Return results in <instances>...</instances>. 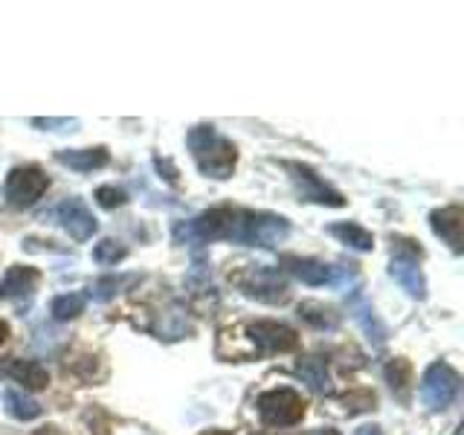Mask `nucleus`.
Segmentation results:
<instances>
[{
    "label": "nucleus",
    "instance_id": "1",
    "mask_svg": "<svg viewBox=\"0 0 464 435\" xmlns=\"http://www.w3.org/2000/svg\"><path fill=\"white\" fill-rule=\"evenodd\" d=\"M290 236V221L270 212H246L232 207L209 209L192 221L174 227L178 244H209L236 241L244 246H276Z\"/></svg>",
    "mask_w": 464,
    "mask_h": 435
},
{
    "label": "nucleus",
    "instance_id": "2",
    "mask_svg": "<svg viewBox=\"0 0 464 435\" xmlns=\"http://www.w3.org/2000/svg\"><path fill=\"white\" fill-rule=\"evenodd\" d=\"M186 145H188V151H192L203 178H212V180L232 178V171H236V163H238V149L227 137L218 134L215 125H195L186 134Z\"/></svg>",
    "mask_w": 464,
    "mask_h": 435
},
{
    "label": "nucleus",
    "instance_id": "3",
    "mask_svg": "<svg viewBox=\"0 0 464 435\" xmlns=\"http://www.w3.org/2000/svg\"><path fill=\"white\" fill-rule=\"evenodd\" d=\"M50 188V178L38 166H18L9 171L4 183V198L12 209H29Z\"/></svg>",
    "mask_w": 464,
    "mask_h": 435
},
{
    "label": "nucleus",
    "instance_id": "4",
    "mask_svg": "<svg viewBox=\"0 0 464 435\" xmlns=\"http://www.w3.org/2000/svg\"><path fill=\"white\" fill-rule=\"evenodd\" d=\"M459 383H461V377L453 366H447V362H432V366L424 372V377H420V401H424L430 412H441L456 401Z\"/></svg>",
    "mask_w": 464,
    "mask_h": 435
},
{
    "label": "nucleus",
    "instance_id": "5",
    "mask_svg": "<svg viewBox=\"0 0 464 435\" xmlns=\"http://www.w3.org/2000/svg\"><path fill=\"white\" fill-rule=\"evenodd\" d=\"M256 406H258L261 420L270 424V427H294L304 415L302 395L294 389H287V386L265 392V395L256 401Z\"/></svg>",
    "mask_w": 464,
    "mask_h": 435
},
{
    "label": "nucleus",
    "instance_id": "6",
    "mask_svg": "<svg viewBox=\"0 0 464 435\" xmlns=\"http://www.w3.org/2000/svg\"><path fill=\"white\" fill-rule=\"evenodd\" d=\"M44 218H50L53 224L62 227L67 236L72 241H79V244L91 241L96 236V229H99L93 212L87 209V203L82 198H64L62 203H58V207H53Z\"/></svg>",
    "mask_w": 464,
    "mask_h": 435
},
{
    "label": "nucleus",
    "instance_id": "7",
    "mask_svg": "<svg viewBox=\"0 0 464 435\" xmlns=\"http://www.w3.org/2000/svg\"><path fill=\"white\" fill-rule=\"evenodd\" d=\"M285 169L290 171V180H294V188L299 200H308V203H319V207H334L340 209L345 207V198L337 192L334 186H328L311 166H302V163H285Z\"/></svg>",
    "mask_w": 464,
    "mask_h": 435
},
{
    "label": "nucleus",
    "instance_id": "8",
    "mask_svg": "<svg viewBox=\"0 0 464 435\" xmlns=\"http://www.w3.org/2000/svg\"><path fill=\"white\" fill-rule=\"evenodd\" d=\"M241 290L250 299H258V302H267V304H279L287 299V282H285V276L282 270H276V267H265V265H258V267H250L246 270L241 279H238Z\"/></svg>",
    "mask_w": 464,
    "mask_h": 435
},
{
    "label": "nucleus",
    "instance_id": "9",
    "mask_svg": "<svg viewBox=\"0 0 464 435\" xmlns=\"http://www.w3.org/2000/svg\"><path fill=\"white\" fill-rule=\"evenodd\" d=\"M246 334L258 354H285L299 345V334L285 323H273V319H258L246 328Z\"/></svg>",
    "mask_w": 464,
    "mask_h": 435
},
{
    "label": "nucleus",
    "instance_id": "10",
    "mask_svg": "<svg viewBox=\"0 0 464 435\" xmlns=\"http://www.w3.org/2000/svg\"><path fill=\"white\" fill-rule=\"evenodd\" d=\"M41 282V273L35 267L14 265L4 273L0 279V302H24L35 294V287Z\"/></svg>",
    "mask_w": 464,
    "mask_h": 435
},
{
    "label": "nucleus",
    "instance_id": "11",
    "mask_svg": "<svg viewBox=\"0 0 464 435\" xmlns=\"http://www.w3.org/2000/svg\"><path fill=\"white\" fill-rule=\"evenodd\" d=\"M389 276L401 285V290H406V296H412L418 302L427 299V279H424V273H420L418 258L395 256L389 265Z\"/></svg>",
    "mask_w": 464,
    "mask_h": 435
},
{
    "label": "nucleus",
    "instance_id": "12",
    "mask_svg": "<svg viewBox=\"0 0 464 435\" xmlns=\"http://www.w3.org/2000/svg\"><path fill=\"white\" fill-rule=\"evenodd\" d=\"M0 377H9V381L21 383L24 389H33V392L47 389V383H50V372L44 369L38 360H18V357L0 362Z\"/></svg>",
    "mask_w": 464,
    "mask_h": 435
},
{
    "label": "nucleus",
    "instance_id": "13",
    "mask_svg": "<svg viewBox=\"0 0 464 435\" xmlns=\"http://www.w3.org/2000/svg\"><path fill=\"white\" fill-rule=\"evenodd\" d=\"M348 311H352V319L360 325V331L366 334L374 348H381L386 343V325L381 323V316L374 314V308L360 294L348 299Z\"/></svg>",
    "mask_w": 464,
    "mask_h": 435
},
{
    "label": "nucleus",
    "instance_id": "14",
    "mask_svg": "<svg viewBox=\"0 0 464 435\" xmlns=\"http://www.w3.org/2000/svg\"><path fill=\"white\" fill-rule=\"evenodd\" d=\"M55 163L64 166L70 171H79V174H87V171H99L111 163V154L108 149H67V151H58L55 154Z\"/></svg>",
    "mask_w": 464,
    "mask_h": 435
},
{
    "label": "nucleus",
    "instance_id": "15",
    "mask_svg": "<svg viewBox=\"0 0 464 435\" xmlns=\"http://www.w3.org/2000/svg\"><path fill=\"white\" fill-rule=\"evenodd\" d=\"M461 221H464V212L459 207H444V209H435L430 215L432 232L444 244H450V250L453 253H461Z\"/></svg>",
    "mask_w": 464,
    "mask_h": 435
},
{
    "label": "nucleus",
    "instance_id": "16",
    "mask_svg": "<svg viewBox=\"0 0 464 435\" xmlns=\"http://www.w3.org/2000/svg\"><path fill=\"white\" fill-rule=\"evenodd\" d=\"M282 265L287 267V273H294L299 282L304 285H331V273L334 267L323 265V261H314V258H296V256H287Z\"/></svg>",
    "mask_w": 464,
    "mask_h": 435
},
{
    "label": "nucleus",
    "instance_id": "17",
    "mask_svg": "<svg viewBox=\"0 0 464 435\" xmlns=\"http://www.w3.org/2000/svg\"><path fill=\"white\" fill-rule=\"evenodd\" d=\"M328 232L334 238H340L343 244H348L352 250L357 253H369L372 246H374V236L369 229H362L360 224H352V221H345V224H334L328 227Z\"/></svg>",
    "mask_w": 464,
    "mask_h": 435
},
{
    "label": "nucleus",
    "instance_id": "18",
    "mask_svg": "<svg viewBox=\"0 0 464 435\" xmlns=\"http://www.w3.org/2000/svg\"><path fill=\"white\" fill-rule=\"evenodd\" d=\"M296 377H302V383H308L314 392H331V377L325 372V362L319 357H304L296 362Z\"/></svg>",
    "mask_w": 464,
    "mask_h": 435
},
{
    "label": "nucleus",
    "instance_id": "19",
    "mask_svg": "<svg viewBox=\"0 0 464 435\" xmlns=\"http://www.w3.org/2000/svg\"><path fill=\"white\" fill-rule=\"evenodd\" d=\"M4 403H6V412L12 418H18V420H35L44 412L38 401L26 398L24 392H18V389H6L4 392Z\"/></svg>",
    "mask_w": 464,
    "mask_h": 435
},
{
    "label": "nucleus",
    "instance_id": "20",
    "mask_svg": "<svg viewBox=\"0 0 464 435\" xmlns=\"http://www.w3.org/2000/svg\"><path fill=\"white\" fill-rule=\"evenodd\" d=\"M299 319H304V323L319 328V331H334L340 325L337 314H334L331 308H325V304H319V302H302L299 304Z\"/></svg>",
    "mask_w": 464,
    "mask_h": 435
},
{
    "label": "nucleus",
    "instance_id": "21",
    "mask_svg": "<svg viewBox=\"0 0 464 435\" xmlns=\"http://www.w3.org/2000/svg\"><path fill=\"white\" fill-rule=\"evenodd\" d=\"M87 299L82 294H62L53 299V319H58V323H67V319H76L82 311H84Z\"/></svg>",
    "mask_w": 464,
    "mask_h": 435
},
{
    "label": "nucleus",
    "instance_id": "22",
    "mask_svg": "<svg viewBox=\"0 0 464 435\" xmlns=\"http://www.w3.org/2000/svg\"><path fill=\"white\" fill-rule=\"evenodd\" d=\"M125 256H128V250L113 238H105L102 244H96V250H93V258L99 265H116V261H122Z\"/></svg>",
    "mask_w": 464,
    "mask_h": 435
},
{
    "label": "nucleus",
    "instance_id": "23",
    "mask_svg": "<svg viewBox=\"0 0 464 435\" xmlns=\"http://www.w3.org/2000/svg\"><path fill=\"white\" fill-rule=\"evenodd\" d=\"M410 377H412V369H410V362H406V360H395L386 369V381L392 383V389H395L398 395H403L406 386H410Z\"/></svg>",
    "mask_w": 464,
    "mask_h": 435
},
{
    "label": "nucleus",
    "instance_id": "24",
    "mask_svg": "<svg viewBox=\"0 0 464 435\" xmlns=\"http://www.w3.org/2000/svg\"><path fill=\"white\" fill-rule=\"evenodd\" d=\"M96 203L102 209H116V207H125L128 195L122 192L120 186H99L96 188Z\"/></svg>",
    "mask_w": 464,
    "mask_h": 435
},
{
    "label": "nucleus",
    "instance_id": "25",
    "mask_svg": "<svg viewBox=\"0 0 464 435\" xmlns=\"http://www.w3.org/2000/svg\"><path fill=\"white\" fill-rule=\"evenodd\" d=\"M357 282H360V276H357V270L352 265H348V267L337 265V267H334V273H331V285L337 287V290H354Z\"/></svg>",
    "mask_w": 464,
    "mask_h": 435
},
{
    "label": "nucleus",
    "instance_id": "26",
    "mask_svg": "<svg viewBox=\"0 0 464 435\" xmlns=\"http://www.w3.org/2000/svg\"><path fill=\"white\" fill-rule=\"evenodd\" d=\"M122 285V279H116V276H105V279H99L93 287H91V299L93 302H108L111 296H116V287Z\"/></svg>",
    "mask_w": 464,
    "mask_h": 435
},
{
    "label": "nucleus",
    "instance_id": "27",
    "mask_svg": "<svg viewBox=\"0 0 464 435\" xmlns=\"http://www.w3.org/2000/svg\"><path fill=\"white\" fill-rule=\"evenodd\" d=\"M33 125L44 128V130H76L79 128V120H33Z\"/></svg>",
    "mask_w": 464,
    "mask_h": 435
},
{
    "label": "nucleus",
    "instance_id": "28",
    "mask_svg": "<svg viewBox=\"0 0 464 435\" xmlns=\"http://www.w3.org/2000/svg\"><path fill=\"white\" fill-rule=\"evenodd\" d=\"M354 435H383V432H381V427H374V424H366V427H360V430H357Z\"/></svg>",
    "mask_w": 464,
    "mask_h": 435
},
{
    "label": "nucleus",
    "instance_id": "29",
    "mask_svg": "<svg viewBox=\"0 0 464 435\" xmlns=\"http://www.w3.org/2000/svg\"><path fill=\"white\" fill-rule=\"evenodd\" d=\"M6 337H9V325L4 323V319H0V345L6 343Z\"/></svg>",
    "mask_w": 464,
    "mask_h": 435
},
{
    "label": "nucleus",
    "instance_id": "30",
    "mask_svg": "<svg viewBox=\"0 0 464 435\" xmlns=\"http://www.w3.org/2000/svg\"><path fill=\"white\" fill-rule=\"evenodd\" d=\"M319 435H340L337 430H325V432H319Z\"/></svg>",
    "mask_w": 464,
    "mask_h": 435
}]
</instances>
